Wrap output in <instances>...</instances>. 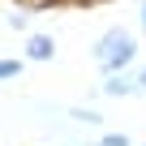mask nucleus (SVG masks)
Listing matches in <instances>:
<instances>
[{
    "label": "nucleus",
    "mask_w": 146,
    "mask_h": 146,
    "mask_svg": "<svg viewBox=\"0 0 146 146\" xmlns=\"http://www.w3.org/2000/svg\"><path fill=\"white\" fill-rule=\"evenodd\" d=\"M5 26H9V30H22V35H30V17H26V13H9V17H5Z\"/></svg>",
    "instance_id": "obj_6"
},
{
    "label": "nucleus",
    "mask_w": 146,
    "mask_h": 146,
    "mask_svg": "<svg viewBox=\"0 0 146 146\" xmlns=\"http://www.w3.org/2000/svg\"><path fill=\"white\" fill-rule=\"evenodd\" d=\"M95 60H99V69H103V78H108V73H125V69H133V60H137V39H133L129 30L112 26V30L99 35Z\"/></svg>",
    "instance_id": "obj_1"
},
{
    "label": "nucleus",
    "mask_w": 146,
    "mask_h": 146,
    "mask_svg": "<svg viewBox=\"0 0 146 146\" xmlns=\"http://www.w3.org/2000/svg\"><path fill=\"white\" fill-rule=\"evenodd\" d=\"M56 56V39L52 35H26V60H52Z\"/></svg>",
    "instance_id": "obj_3"
},
{
    "label": "nucleus",
    "mask_w": 146,
    "mask_h": 146,
    "mask_svg": "<svg viewBox=\"0 0 146 146\" xmlns=\"http://www.w3.org/2000/svg\"><path fill=\"white\" fill-rule=\"evenodd\" d=\"M137 22H142V30H146V0H142V17H137Z\"/></svg>",
    "instance_id": "obj_9"
},
{
    "label": "nucleus",
    "mask_w": 146,
    "mask_h": 146,
    "mask_svg": "<svg viewBox=\"0 0 146 146\" xmlns=\"http://www.w3.org/2000/svg\"><path fill=\"white\" fill-rule=\"evenodd\" d=\"M69 116L78 120V125H99V120H103V116H99V112H90V108H69Z\"/></svg>",
    "instance_id": "obj_4"
},
{
    "label": "nucleus",
    "mask_w": 146,
    "mask_h": 146,
    "mask_svg": "<svg viewBox=\"0 0 146 146\" xmlns=\"http://www.w3.org/2000/svg\"><path fill=\"white\" fill-rule=\"evenodd\" d=\"M99 95H108V99H129V95H137V73H108L103 78V86H99Z\"/></svg>",
    "instance_id": "obj_2"
},
{
    "label": "nucleus",
    "mask_w": 146,
    "mask_h": 146,
    "mask_svg": "<svg viewBox=\"0 0 146 146\" xmlns=\"http://www.w3.org/2000/svg\"><path fill=\"white\" fill-rule=\"evenodd\" d=\"M0 78H5V82H17L22 78V60H0Z\"/></svg>",
    "instance_id": "obj_5"
},
{
    "label": "nucleus",
    "mask_w": 146,
    "mask_h": 146,
    "mask_svg": "<svg viewBox=\"0 0 146 146\" xmlns=\"http://www.w3.org/2000/svg\"><path fill=\"white\" fill-rule=\"evenodd\" d=\"M137 95H146V69L137 73Z\"/></svg>",
    "instance_id": "obj_8"
},
{
    "label": "nucleus",
    "mask_w": 146,
    "mask_h": 146,
    "mask_svg": "<svg viewBox=\"0 0 146 146\" xmlns=\"http://www.w3.org/2000/svg\"><path fill=\"white\" fill-rule=\"evenodd\" d=\"M99 146H133V142H129L125 133H103V137H99Z\"/></svg>",
    "instance_id": "obj_7"
}]
</instances>
